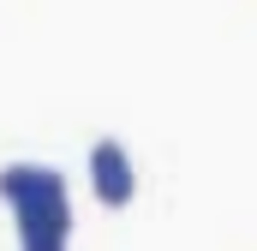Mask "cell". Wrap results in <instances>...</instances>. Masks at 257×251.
<instances>
[{"label":"cell","instance_id":"7a4b0ae2","mask_svg":"<svg viewBox=\"0 0 257 251\" xmlns=\"http://www.w3.org/2000/svg\"><path fill=\"white\" fill-rule=\"evenodd\" d=\"M90 186L96 197L108 203V209H126L138 180H132V162H126V144H114V138H102L96 150H90Z\"/></svg>","mask_w":257,"mask_h":251},{"label":"cell","instance_id":"6da1fadb","mask_svg":"<svg viewBox=\"0 0 257 251\" xmlns=\"http://www.w3.org/2000/svg\"><path fill=\"white\" fill-rule=\"evenodd\" d=\"M0 197L18 203V233L24 251H66L72 215H66V186L48 168H6L0 174Z\"/></svg>","mask_w":257,"mask_h":251}]
</instances>
